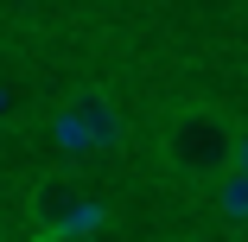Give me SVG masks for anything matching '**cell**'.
Wrapping results in <instances>:
<instances>
[{
    "label": "cell",
    "instance_id": "1",
    "mask_svg": "<svg viewBox=\"0 0 248 242\" xmlns=\"http://www.w3.org/2000/svg\"><path fill=\"white\" fill-rule=\"evenodd\" d=\"M235 147H242V121L204 96H185L153 121V166L172 191H191V198H210L235 172Z\"/></svg>",
    "mask_w": 248,
    "mask_h": 242
},
{
    "label": "cell",
    "instance_id": "2",
    "mask_svg": "<svg viewBox=\"0 0 248 242\" xmlns=\"http://www.w3.org/2000/svg\"><path fill=\"white\" fill-rule=\"evenodd\" d=\"M32 242H70V236H89L102 223V204L89 198V185L77 172H45L32 185Z\"/></svg>",
    "mask_w": 248,
    "mask_h": 242
},
{
    "label": "cell",
    "instance_id": "3",
    "mask_svg": "<svg viewBox=\"0 0 248 242\" xmlns=\"http://www.w3.org/2000/svg\"><path fill=\"white\" fill-rule=\"evenodd\" d=\"M210 204L223 210V223H248V172H229V178L210 191Z\"/></svg>",
    "mask_w": 248,
    "mask_h": 242
},
{
    "label": "cell",
    "instance_id": "4",
    "mask_svg": "<svg viewBox=\"0 0 248 242\" xmlns=\"http://www.w3.org/2000/svg\"><path fill=\"white\" fill-rule=\"evenodd\" d=\"M235 172H248V134H242V147H235Z\"/></svg>",
    "mask_w": 248,
    "mask_h": 242
}]
</instances>
